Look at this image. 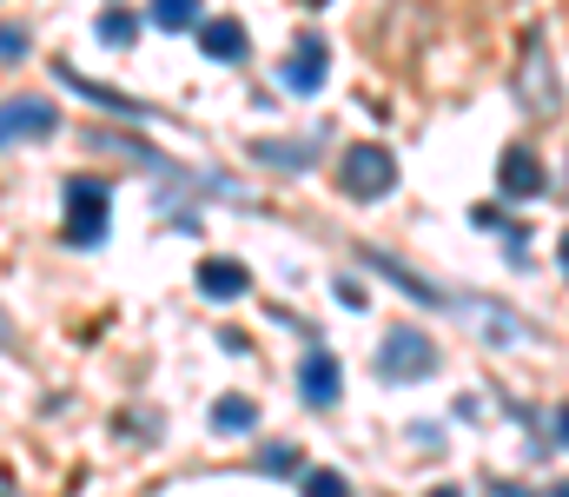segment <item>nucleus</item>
I'll return each mask as SVG.
<instances>
[{
  "instance_id": "obj_24",
  "label": "nucleus",
  "mask_w": 569,
  "mask_h": 497,
  "mask_svg": "<svg viewBox=\"0 0 569 497\" xmlns=\"http://www.w3.org/2000/svg\"><path fill=\"white\" fill-rule=\"evenodd\" d=\"M305 7H325V0H305Z\"/></svg>"
},
{
  "instance_id": "obj_23",
  "label": "nucleus",
  "mask_w": 569,
  "mask_h": 497,
  "mask_svg": "<svg viewBox=\"0 0 569 497\" xmlns=\"http://www.w3.org/2000/svg\"><path fill=\"white\" fill-rule=\"evenodd\" d=\"M430 497H463V491H450V485H443V491H430Z\"/></svg>"
},
{
  "instance_id": "obj_18",
  "label": "nucleus",
  "mask_w": 569,
  "mask_h": 497,
  "mask_svg": "<svg viewBox=\"0 0 569 497\" xmlns=\"http://www.w3.org/2000/svg\"><path fill=\"white\" fill-rule=\"evenodd\" d=\"M259 465H266V471H305V451H298V445H266Z\"/></svg>"
},
{
  "instance_id": "obj_10",
  "label": "nucleus",
  "mask_w": 569,
  "mask_h": 497,
  "mask_svg": "<svg viewBox=\"0 0 569 497\" xmlns=\"http://www.w3.org/2000/svg\"><path fill=\"white\" fill-rule=\"evenodd\" d=\"M199 292L219 299V306H226V299H246V292H252V272H246L239 259H206V266H199Z\"/></svg>"
},
{
  "instance_id": "obj_19",
  "label": "nucleus",
  "mask_w": 569,
  "mask_h": 497,
  "mask_svg": "<svg viewBox=\"0 0 569 497\" xmlns=\"http://www.w3.org/2000/svg\"><path fill=\"white\" fill-rule=\"evenodd\" d=\"M305 497H351V485L338 471H305Z\"/></svg>"
},
{
  "instance_id": "obj_17",
  "label": "nucleus",
  "mask_w": 569,
  "mask_h": 497,
  "mask_svg": "<svg viewBox=\"0 0 569 497\" xmlns=\"http://www.w3.org/2000/svg\"><path fill=\"white\" fill-rule=\"evenodd\" d=\"M27 47H33V40H27V27H20V20H0V67L27 60Z\"/></svg>"
},
{
  "instance_id": "obj_5",
  "label": "nucleus",
  "mask_w": 569,
  "mask_h": 497,
  "mask_svg": "<svg viewBox=\"0 0 569 497\" xmlns=\"http://www.w3.org/2000/svg\"><path fill=\"white\" fill-rule=\"evenodd\" d=\"M60 127V107L47 100V93H13V100H0V147H13V140H47Z\"/></svg>"
},
{
  "instance_id": "obj_13",
  "label": "nucleus",
  "mask_w": 569,
  "mask_h": 497,
  "mask_svg": "<svg viewBox=\"0 0 569 497\" xmlns=\"http://www.w3.org/2000/svg\"><path fill=\"white\" fill-rule=\"evenodd\" d=\"M252 425H259V405H252V398H219V405H212V431L246 438Z\"/></svg>"
},
{
  "instance_id": "obj_22",
  "label": "nucleus",
  "mask_w": 569,
  "mask_h": 497,
  "mask_svg": "<svg viewBox=\"0 0 569 497\" xmlns=\"http://www.w3.org/2000/svg\"><path fill=\"white\" fill-rule=\"evenodd\" d=\"M7 338H13V331H7V312H0V345H7Z\"/></svg>"
},
{
  "instance_id": "obj_14",
  "label": "nucleus",
  "mask_w": 569,
  "mask_h": 497,
  "mask_svg": "<svg viewBox=\"0 0 569 497\" xmlns=\"http://www.w3.org/2000/svg\"><path fill=\"white\" fill-rule=\"evenodd\" d=\"M100 40H107V47H133V40H140V13H133V7H107V13H100Z\"/></svg>"
},
{
  "instance_id": "obj_6",
  "label": "nucleus",
  "mask_w": 569,
  "mask_h": 497,
  "mask_svg": "<svg viewBox=\"0 0 569 497\" xmlns=\"http://www.w3.org/2000/svg\"><path fill=\"white\" fill-rule=\"evenodd\" d=\"M325 73H331V47H325L318 33H305V40L279 60V87H284V93H318V87H325Z\"/></svg>"
},
{
  "instance_id": "obj_12",
  "label": "nucleus",
  "mask_w": 569,
  "mask_h": 497,
  "mask_svg": "<svg viewBox=\"0 0 569 497\" xmlns=\"http://www.w3.org/2000/svg\"><path fill=\"white\" fill-rule=\"evenodd\" d=\"M146 13H152V27H166V33H199V20H206L199 0H152Z\"/></svg>"
},
{
  "instance_id": "obj_8",
  "label": "nucleus",
  "mask_w": 569,
  "mask_h": 497,
  "mask_svg": "<svg viewBox=\"0 0 569 497\" xmlns=\"http://www.w3.org/2000/svg\"><path fill=\"white\" fill-rule=\"evenodd\" d=\"M550 186V172H543V160L530 153V147H510L503 160H497V192L503 199H537Z\"/></svg>"
},
{
  "instance_id": "obj_11",
  "label": "nucleus",
  "mask_w": 569,
  "mask_h": 497,
  "mask_svg": "<svg viewBox=\"0 0 569 497\" xmlns=\"http://www.w3.org/2000/svg\"><path fill=\"white\" fill-rule=\"evenodd\" d=\"M73 93H87V100H100L107 113H120V120H146V107L133 100V93H113V87H100V80H87V73H73V67H53Z\"/></svg>"
},
{
  "instance_id": "obj_7",
  "label": "nucleus",
  "mask_w": 569,
  "mask_h": 497,
  "mask_svg": "<svg viewBox=\"0 0 569 497\" xmlns=\"http://www.w3.org/2000/svg\"><path fill=\"white\" fill-rule=\"evenodd\" d=\"M338 385H345V378H338V358H331L325 345H311V351L298 358V398L318 405V411H331V405H338Z\"/></svg>"
},
{
  "instance_id": "obj_4",
  "label": "nucleus",
  "mask_w": 569,
  "mask_h": 497,
  "mask_svg": "<svg viewBox=\"0 0 569 497\" xmlns=\"http://www.w3.org/2000/svg\"><path fill=\"white\" fill-rule=\"evenodd\" d=\"M338 186L351 192V199H385L391 186H398V160H391V147H345L338 153Z\"/></svg>"
},
{
  "instance_id": "obj_1",
  "label": "nucleus",
  "mask_w": 569,
  "mask_h": 497,
  "mask_svg": "<svg viewBox=\"0 0 569 497\" xmlns=\"http://www.w3.org/2000/svg\"><path fill=\"white\" fill-rule=\"evenodd\" d=\"M107 206H113V186L107 179H93V172H80V179H67V246H100L107 239Z\"/></svg>"
},
{
  "instance_id": "obj_16",
  "label": "nucleus",
  "mask_w": 569,
  "mask_h": 497,
  "mask_svg": "<svg viewBox=\"0 0 569 497\" xmlns=\"http://www.w3.org/2000/svg\"><path fill=\"white\" fill-rule=\"evenodd\" d=\"M252 153H259V160L266 166H284V172H305V147H298V140H259V147H252Z\"/></svg>"
},
{
  "instance_id": "obj_3",
  "label": "nucleus",
  "mask_w": 569,
  "mask_h": 497,
  "mask_svg": "<svg viewBox=\"0 0 569 497\" xmlns=\"http://www.w3.org/2000/svg\"><path fill=\"white\" fill-rule=\"evenodd\" d=\"M378 371L398 378V385H418L437 371V338L425 326H391V338L378 345Z\"/></svg>"
},
{
  "instance_id": "obj_15",
  "label": "nucleus",
  "mask_w": 569,
  "mask_h": 497,
  "mask_svg": "<svg viewBox=\"0 0 569 497\" xmlns=\"http://www.w3.org/2000/svg\"><path fill=\"white\" fill-rule=\"evenodd\" d=\"M371 266H378V272H385V279H391V286H405V292H411V299H425V306H437V299H443V292H437V286H425V279H418V272H411V266H398V259H385V252H378V259H371Z\"/></svg>"
},
{
  "instance_id": "obj_9",
  "label": "nucleus",
  "mask_w": 569,
  "mask_h": 497,
  "mask_svg": "<svg viewBox=\"0 0 569 497\" xmlns=\"http://www.w3.org/2000/svg\"><path fill=\"white\" fill-rule=\"evenodd\" d=\"M199 47H206V60H219V67H239V60L252 53V33H246L232 13H219V20H199Z\"/></svg>"
},
{
  "instance_id": "obj_20",
  "label": "nucleus",
  "mask_w": 569,
  "mask_h": 497,
  "mask_svg": "<svg viewBox=\"0 0 569 497\" xmlns=\"http://www.w3.org/2000/svg\"><path fill=\"white\" fill-rule=\"evenodd\" d=\"M557 438L569 445V405H557Z\"/></svg>"
},
{
  "instance_id": "obj_21",
  "label": "nucleus",
  "mask_w": 569,
  "mask_h": 497,
  "mask_svg": "<svg viewBox=\"0 0 569 497\" xmlns=\"http://www.w3.org/2000/svg\"><path fill=\"white\" fill-rule=\"evenodd\" d=\"M557 259H563V272H569V232H563V239H557Z\"/></svg>"
},
{
  "instance_id": "obj_2",
  "label": "nucleus",
  "mask_w": 569,
  "mask_h": 497,
  "mask_svg": "<svg viewBox=\"0 0 569 497\" xmlns=\"http://www.w3.org/2000/svg\"><path fill=\"white\" fill-rule=\"evenodd\" d=\"M517 100H523V113H557V100H563L557 67H550V53H543V27L523 33V53H517Z\"/></svg>"
}]
</instances>
